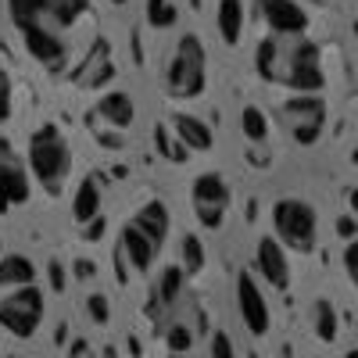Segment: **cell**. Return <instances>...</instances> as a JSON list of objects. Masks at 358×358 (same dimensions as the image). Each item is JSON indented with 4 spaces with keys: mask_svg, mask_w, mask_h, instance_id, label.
Returning <instances> with one entry per match:
<instances>
[{
    "mask_svg": "<svg viewBox=\"0 0 358 358\" xmlns=\"http://www.w3.org/2000/svg\"><path fill=\"white\" fill-rule=\"evenodd\" d=\"M255 72L290 94H319L326 86L322 50L312 36H262L255 47Z\"/></svg>",
    "mask_w": 358,
    "mask_h": 358,
    "instance_id": "1",
    "label": "cell"
},
{
    "mask_svg": "<svg viewBox=\"0 0 358 358\" xmlns=\"http://www.w3.org/2000/svg\"><path fill=\"white\" fill-rule=\"evenodd\" d=\"M25 165L29 176L36 179V187L47 197H62L72 176V143L62 133V126L43 122L29 133V147H25Z\"/></svg>",
    "mask_w": 358,
    "mask_h": 358,
    "instance_id": "2",
    "label": "cell"
},
{
    "mask_svg": "<svg viewBox=\"0 0 358 358\" xmlns=\"http://www.w3.org/2000/svg\"><path fill=\"white\" fill-rule=\"evenodd\" d=\"M208 86V50L197 33L176 36L165 62V94L172 101H197Z\"/></svg>",
    "mask_w": 358,
    "mask_h": 358,
    "instance_id": "3",
    "label": "cell"
},
{
    "mask_svg": "<svg viewBox=\"0 0 358 358\" xmlns=\"http://www.w3.org/2000/svg\"><path fill=\"white\" fill-rule=\"evenodd\" d=\"M273 236L294 255H312L319 244V215L315 208L301 197H276L268 208Z\"/></svg>",
    "mask_w": 358,
    "mask_h": 358,
    "instance_id": "4",
    "label": "cell"
},
{
    "mask_svg": "<svg viewBox=\"0 0 358 358\" xmlns=\"http://www.w3.org/2000/svg\"><path fill=\"white\" fill-rule=\"evenodd\" d=\"M90 0H8V15L15 29H47V33L65 36L69 29L86 18Z\"/></svg>",
    "mask_w": 358,
    "mask_h": 358,
    "instance_id": "5",
    "label": "cell"
},
{
    "mask_svg": "<svg viewBox=\"0 0 358 358\" xmlns=\"http://www.w3.org/2000/svg\"><path fill=\"white\" fill-rule=\"evenodd\" d=\"M47 315V297L40 283L0 290V330H8L15 341H33Z\"/></svg>",
    "mask_w": 358,
    "mask_h": 358,
    "instance_id": "6",
    "label": "cell"
},
{
    "mask_svg": "<svg viewBox=\"0 0 358 358\" xmlns=\"http://www.w3.org/2000/svg\"><path fill=\"white\" fill-rule=\"evenodd\" d=\"M158 337L165 341V351L172 358H183L190 355L194 348H201V341L208 337V319L201 312V305L194 297H183L158 326Z\"/></svg>",
    "mask_w": 358,
    "mask_h": 358,
    "instance_id": "7",
    "label": "cell"
},
{
    "mask_svg": "<svg viewBox=\"0 0 358 358\" xmlns=\"http://www.w3.org/2000/svg\"><path fill=\"white\" fill-rule=\"evenodd\" d=\"M229 204H233V190H229L222 172H197L194 176L190 208H194V219L201 222V229L219 233L229 219Z\"/></svg>",
    "mask_w": 358,
    "mask_h": 358,
    "instance_id": "8",
    "label": "cell"
},
{
    "mask_svg": "<svg viewBox=\"0 0 358 358\" xmlns=\"http://www.w3.org/2000/svg\"><path fill=\"white\" fill-rule=\"evenodd\" d=\"M280 118L297 147H315L326 133V101L322 94H294L280 104Z\"/></svg>",
    "mask_w": 358,
    "mask_h": 358,
    "instance_id": "9",
    "label": "cell"
},
{
    "mask_svg": "<svg viewBox=\"0 0 358 358\" xmlns=\"http://www.w3.org/2000/svg\"><path fill=\"white\" fill-rule=\"evenodd\" d=\"M233 301H236V315H241L244 330L262 341L268 337V330H273V308H268V297L262 290V283L255 280L251 268H241L233 280Z\"/></svg>",
    "mask_w": 358,
    "mask_h": 358,
    "instance_id": "10",
    "label": "cell"
},
{
    "mask_svg": "<svg viewBox=\"0 0 358 358\" xmlns=\"http://www.w3.org/2000/svg\"><path fill=\"white\" fill-rule=\"evenodd\" d=\"M29 197H33V176H29V165L15 155L11 140L0 136V212L22 208Z\"/></svg>",
    "mask_w": 358,
    "mask_h": 358,
    "instance_id": "11",
    "label": "cell"
},
{
    "mask_svg": "<svg viewBox=\"0 0 358 358\" xmlns=\"http://www.w3.org/2000/svg\"><path fill=\"white\" fill-rule=\"evenodd\" d=\"M183 294H187V268L179 262L162 265L155 273V280H151V287H147V315H151L155 330L162 326V319L183 301Z\"/></svg>",
    "mask_w": 358,
    "mask_h": 358,
    "instance_id": "12",
    "label": "cell"
},
{
    "mask_svg": "<svg viewBox=\"0 0 358 358\" xmlns=\"http://www.w3.org/2000/svg\"><path fill=\"white\" fill-rule=\"evenodd\" d=\"M255 11L262 18V25L276 36H305L308 33V11L297 0H255Z\"/></svg>",
    "mask_w": 358,
    "mask_h": 358,
    "instance_id": "13",
    "label": "cell"
},
{
    "mask_svg": "<svg viewBox=\"0 0 358 358\" xmlns=\"http://www.w3.org/2000/svg\"><path fill=\"white\" fill-rule=\"evenodd\" d=\"M158 251H162V244H155L133 219L118 229V248H115V255L129 265V273L151 276V268H155V262H158Z\"/></svg>",
    "mask_w": 358,
    "mask_h": 358,
    "instance_id": "14",
    "label": "cell"
},
{
    "mask_svg": "<svg viewBox=\"0 0 358 358\" xmlns=\"http://www.w3.org/2000/svg\"><path fill=\"white\" fill-rule=\"evenodd\" d=\"M255 265L262 280L273 290H290L294 283V265H290V251L276 241V236H258L255 244Z\"/></svg>",
    "mask_w": 358,
    "mask_h": 358,
    "instance_id": "15",
    "label": "cell"
},
{
    "mask_svg": "<svg viewBox=\"0 0 358 358\" xmlns=\"http://www.w3.org/2000/svg\"><path fill=\"white\" fill-rule=\"evenodd\" d=\"M22 47L29 50L36 65H43L47 72H65L69 69V40L47 33V29H22Z\"/></svg>",
    "mask_w": 358,
    "mask_h": 358,
    "instance_id": "16",
    "label": "cell"
},
{
    "mask_svg": "<svg viewBox=\"0 0 358 358\" xmlns=\"http://www.w3.org/2000/svg\"><path fill=\"white\" fill-rule=\"evenodd\" d=\"M94 118H101L97 126H111L115 133H126L136 122V104L126 90H108V94H101V101L94 104V111H90V122H94Z\"/></svg>",
    "mask_w": 358,
    "mask_h": 358,
    "instance_id": "17",
    "label": "cell"
},
{
    "mask_svg": "<svg viewBox=\"0 0 358 358\" xmlns=\"http://www.w3.org/2000/svg\"><path fill=\"white\" fill-rule=\"evenodd\" d=\"M172 133L179 136V143L187 147V151H212L215 147V133H212V126L204 122V118H197V115H190V111H176L172 118Z\"/></svg>",
    "mask_w": 358,
    "mask_h": 358,
    "instance_id": "18",
    "label": "cell"
},
{
    "mask_svg": "<svg viewBox=\"0 0 358 358\" xmlns=\"http://www.w3.org/2000/svg\"><path fill=\"white\" fill-rule=\"evenodd\" d=\"M101 204H104L101 179L97 176H83L76 194H72V222L76 226H94L101 219Z\"/></svg>",
    "mask_w": 358,
    "mask_h": 358,
    "instance_id": "19",
    "label": "cell"
},
{
    "mask_svg": "<svg viewBox=\"0 0 358 358\" xmlns=\"http://www.w3.org/2000/svg\"><path fill=\"white\" fill-rule=\"evenodd\" d=\"M244 25H248V8L244 0H219L215 8V29L226 47H236L244 40Z\"/></svg>",
    "mask_w": 358,
    "mask_h": 358,
    "instance_id": "20",
    "label": "cell"
},
{
    "mask_svg": "<svg viewBox=\"0 0 358 358\" xmlns=\"http://www.w3.org/2000/svg\"><path fill=\"white\" fill-rule=\"evenodd\" d=\"M133 222H136L147 236H151L155 244H165V236L172 233V215H169L165 201H158V197H155V201H147L140 212L133 215Z\"/></svg>",
    "mask_w": 358,
    "mask_h": 358,
    "instance_id": "21",
    "label": "cell"
},
{
    "mask_svg": "<svg viewBox=\"0 0 358 358\" xmlns=\"http://www.w3.org/2000/svg\"><path fill=\"white\" fill-rule=\"evenodd\" d=\"M36 283V262L22 255V251H11L0 258V290H11V287H29Z\"/></svg>",
    "mask_w": 358,
    "mask_h": 358,
    "instance_id": "22",
    "label": "cell"
},
{
    "mask_svg": "<svg viewBox=\"0 0 358 358\" xmlns=\"http://www.w3.org/2000/svg\"><path fill=\"white\" fill-rule=\"evenodd\" d=\"M241 133H244L248 143H268L273 126H268V115L258 104H244L241 108Z\"/></svg>",
    "mask_w": 358,
    "mask_h": 358,
    "instance_id": "23",
    "label": "cell"
},
{
    "mask_svg": "<svg viewBox=\"0 0 358 358\" xmlns=\"http://www.w3.org/2000/svg\"><path fill=\"white\" fill-rule=\"evenodd\" d=\"M312 322H315V337L322 344H334L337 341V308H334V301L319 297L315 308H312Z\"/></svg>",
    "mask_w": 358,
    "mask_h": 358,
    "instance_id": "24",
    "label": "cell"
},
{
    "mask_svg": "<svg viewBox=\"0 0 358 358\" xmlns=\"http://www.w3.org/2000/svg\"><path fill=\"white\" fill-rule=\"evenodd\" d=\"M143 18L151 29H172L179 22V4L176 0H143Z\"/></svg>",
    "mask_w": 358,
    "mask_h": 358,
    "instance_id": "25",
    "label": "cell"
},
{
    "mask_svg": "<svg viewBox=\"0 0 358 358\" xmlns=\"http://www.w3.org/2000/svg\"><path fill=\"white\" fill-rule=\"evenodd\" d=\"M183 358H236V348H233V341H229L226 330H215L212 337L201 341V348H194Z\"/></svg>",
    "mask_w": 358,
    "mask_h": 358,
    "instance_id": "26",
    "label": "cell"
},
{
    "mask_svg": "<svg viewBox=\"0 0 358 358\" xmlns=\"http://www.w3.org/2000/svg\"><path fill=\"white\" fill-rule=\"evenodd\" d=\"M204 262H208V258H204L201 241H197L194 233H187L183 241H179V265L187 268V276H194V273H201V268H204Z\"/></svg>",
    "mask_w": 358,
    "mask_h": 358,
    "instance_id": "27",
    "label": "cell"
},
{
    "mask_svg": "<svg viewBox=\"0 0 358 358\" xmlns=\"http://www.w3.org/2000/svg\"><path fill=\"white\" fill-rule=\"evenodd\" d=\"M11 111H15V83H11V72L0 65V126L11 122Z\"/></svg>",
    "mask_w": 358,
    "mask_h": 358,
    "instance_id": "28",
    "label": "cell"
},
{
    "mask_svg": "<svg viewBox=\"0 0 358 358\" xmlns=\"http://www.w3.org/2000/svg\"><path fill=\"white\" fill-rule=\"evenodd\" d=\"M341 262H344V276H348L351 287L358 290V236L344 241V255H341Z\"/></svg>",
    "mask_w": 358,
    "mask_h": 358,
    "instance_id": "29",
    "label": "cell"
},
{
    "mask_svg": "<svg viewBox=\"0 0 358 358\" xmlns=\"http://www.w3.org/2000/svg\"><path fill=\"white\" fill-rule=\"evenodd\" d=\"M158 147H162V155L169 158V162H187V147L179 143V136L176 140H169V129H158Z\"/></svg>",
    "mask_w": 358,
    "mask_h": 358,
    "instance_id": "30",
    "label": "cell"
},
{
    "mask_svg": "<svg viewBox=\"0 0 358 358\" xmlns=\"http://www.w3.org/2000/svg\"><path fill=\"white\" fill-rule=\"evenodd\" d=\"M86 312H90V319H94L97 326H104L108 322V297L104 294H90L86 297Z\"/></svg>",
    "mask_w": 358,
    "mask_h": 358,
    "instance_id": "31",
    "label": "cell"
},
{
    "mask_svg": "<svg viewBox=\"0 0 358 358\" xmlns=\"http://www.w3.org/2000/svg\"><path fill=\"white\" fill-rule=\"evenodd\" d=\"M47 268H50V287H54L57 294H62V290H65V283H69V276H65V265L57 262V258H50V262H47Z\"/></svg>",
    "mask_w": 358,
    "mask_h": 358,
    "instance_id": "32",
    "label": "cell"
},
{
    "mask_svg": "<svg viewBox=\"0 0 358 358\" xmlns=\"http://www.w3.org/2000/svg\"><path fill=\"white\" fill-rule=\"evenodd\" d=\"M65 358H101V351H94V348H90V344L79 337V341H72V348H69Z\"/></svg>",
    "mask_w": 358,
    "mask_h": 358,
    "instance_id": "33",
    "label": "cell"
},
{
    "mask_svg": "<svg viewBox=\"0 0 358 358\" xmlns=\"http://www.w3.org/2000/svg\"><path fill=\"white\" fill-rule=\"evenodd\" d=\"M348 208H351V215L358 219V187H351V190H348Z\"/></svg>",
    "mask_w": 358,
    "mask_h": 358,
    "instance_id": "34",
    "label": "cell"
},
{
    "mask_svg": "<svg viewBox=\"0 0 358 358\" xmlns=\"http://www.w3.org/2000/svg\"><path fill=\"white\" fill-rule=\"evenodd\" d=\"M76 265H79V276H83V280H86L90 273H97V268H90V262H76Z\"/></svg>",
    "mask_w": 358,
    "mask_h": 358,
    "instance_id": "35",
    "label": "cell"
},
{
    "mask_svg": "<svg viewBox=\"0 0 358 358\" xmlns=\"http://www.w3.org/2000/svg\"><path fill=\"white\" fill-rule=\"evenodd\" d=\"M108 4H111V8H126V4H129V0H108Z\"/></svg>",
    "mask_w": 358,
    "mask_h": 358,
    "instance_id": "36",
    "label": "cell"
},
{
    "mask_svg": "<svg viewBox=\"0 0 358 358\" xmlns=\"http://www.w3.org/2000/svg\"><path fill=\"white\" fill-rule=\"evenodd\" d=\"M312 4H330V0H312Z\"/></svg>",
    "mask_w": 358,
    "mask_h": 358,
    "instance_id": "37",
    "label": "cell"
},
{
    "mask_svg": "<svg viewBox=\"0 0 358 358\" xmlns=\"http://www.w3.org/2000/svg\"><path fill=\"white\" fill-rule=\"evenodd\" d=\"M348 358H358V351H348Z\"/></svg>",
    "mask_w": 358,
    "mask_h": 358,
    "instance_id": "38",
    "label": "cell"
},
{
    "mask_svg": "<svg viewBox=\"0 0 358 358\" xmlns=\"http://www.w3.org/2000/svg\"><path fill=\"white\" fill-rule=\"evenodd\" d=\"M0 258H4V241H0Z\"/></svg>",
    "mask_w": 358,
    "mask_h": 358,
    "instance_id": "39",
    "label": "cell"
}]
</instances>
